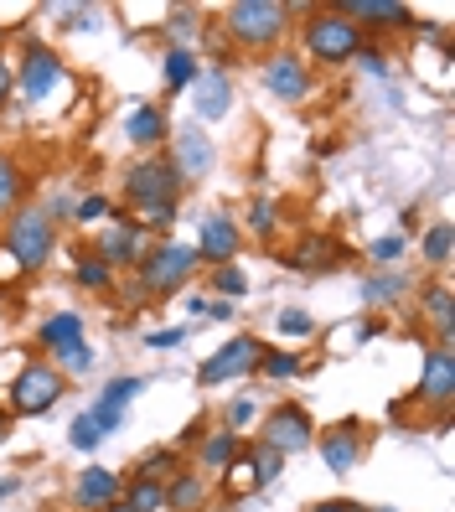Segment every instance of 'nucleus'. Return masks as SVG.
Returning <instances> with one entry per match:
<instances>
[{"label":"nucleus","instance_id":"14","mask_svg":"<svg viewBox=\"0 0 455 512\" xmlns=\"http://www.w3.org/2000/svg\"><path fill=\"white\" fill-rule=\"evenodd\" d=\"M238 249H244V228L228 213H207L197 223V259H207L212 269L218 264H238Z\"/></svg>","mask_w":455,"mask_h":512},{"label":"nucleus","instance_id":"15","mask_svg":"<svg viewBox=\"0 0 455 512\" xmlns=\"http://www.w3.org/2000/svg\"><path fill=\"white\" fill-rule=\"evenodd\" d=\"M347 21H357V26H373V32H414V11L409 6H399V0H342L337 6Z\"/></svg>","mask_w":455,"mask_h":512},{"label":"nucleus","instance_id":"17","mask_svg":"<svg viewBox=\"0 0 455 512\" xmlns=\"http://www.w3.org/2000/svg\"><path fill=\"white\" fill-rule=\"evenodd\" d=\"M119 492H125V476L109 471V466H88V471H78V481H73V507H78V512H104Z\"/></svg>","mask_w":455,"mask_h":512},{"label":"nucleus","instance_id":"42","mask_svg":"<svg viewBox=\"0 0 455 512\" xmlns=\"http://www.w3.org/2000/svg\"><path fill=\"white\" fill-rule=\"evenodd\" d=\"M11 104H16V63L0 52V114H6Z\"/></svg>","mask_w":455,"mask_h":512},{"label":"nucleus","instance_id":"6","mask_svg":"<svg viewBox=\"0 0 455 512\" xmlns=\"http://www.w3.org/2000/svg\"><path fill=\"white\" fill-rule=\"evenodd\" d=\"M68 394V378L57 373L52 363H26L16 378H11V388H6V409H11V419L21 414V419H37V414H47V409H57V399Z\"/></svg>","mask_w":455,"mask_h":512},{"label":"nucleus","instance_id":"32","mask_svg":"<svg viewBox=\"0 0 455 512\" xmlns=\"http://www.w3.org/2000/svg\"><path fill=\"white\" fill-rule=\"evenodd\" d=\"M176 471H181V450H171V445L145 450L140 466H135V476H140V481H161V487H166V481H171Z\"/></svg>","mask_w":455,"mask_h":512},{"label":"nucleus","instance_id":"41","mask_svg":"<svg viewBox=\"0 0 455 512\" xmlns=\"http://www.w3.org/2000/svg\"><path fill=\"white\" fill-rule=\"evenodd\" d=\"M73 218H78L83 228H88V223H104V218H109V197H104V192L78 197V202H73Z\"/></svg>","mask_w":455,"mask_h":512},{"label":"nucleus","instance_id":"22","mask_svg":"<svg viewBox=\"0 0 455 512\" xmlns=\"http://www.w3.org/2000/svg\"><path fill=\"white\" fill-rule=\"evenodd\" d=\"M238 450H244V440H238L233 430H212V435H202L197 440V471L207 476H223L233 461H238Z\"/></svg>","mask_w":455,"mask_h":512},{"label":"nucleus","instance_id":"11","mask_svg":"<svg viewBox=\"0 0 455 512\" xmlns=\"http://www.w3.org/2000/svg\"><path fill=\"white\" fill-rule=\"evenodd\" d=\"M145 249H150V233L140 223H130V218H109L99 228V238H94V254L114 269V275L119 269H135L145 259Z\"/></svg>","mask_w":455,"mask_h":512},{"label":"nucleus","instance_id":"43","mask_svg":"<svg viewBox=\"0 0 455 512\" xmlns=\"http://www.w3.org/2000/svg\"><path fill=\"white\" fill-rule=\"evenodd\" d=\"M88 419H94V425L104 430V435H114V430H125V414H119V409H109V404H88Z\"/></svg>","mask_w":455,"mask_h":512},{"label":"nucleus","instance_id":"28","mask_svg":"<svg viewBox=\"0 0 455 512\" xmlns=\"http://www.w3.org/2000/svg\"><path fill=\"white\" fill-rule=\"evenodd\" d=\"M197 73H202V68H197V57H192L187 47H171V52L161 57V83H166V94H181V88H192Z\"/></svg>","mask_w":455,"mask_h":512},{"label":"nucleus","instance_id":"48","mask_svg":"<svg viewBox=\"0 0 455 512\" xmlns=\"http://www.w3.org/2000/svg\"><path fill=\"white\" fill-rule=\"evenodd\" d=\"M202 316H207V321H233V300H218V295H207Z\"/></svg>","mask_w":455,"mask_h":512},{"label":"nucleus","instance_id":"52","mask_svg":"<svg viewBox=\"0 0 455 512\" xmlns=\"http://www.w3.org/2000/svg\"><path fill=\"white\" fill-rule=\"evenodd\" d=\"M21 492V476H11V471H0V502L6 497H16Z\"/></svg>","mask_w":455,"mask_h":512},{"label":"nucleus","instance_id":"30","mask_svg":"<svg viewBox=\"0 0 455 512\" xmlns=\"http://www.w3.org/2000/svg\"><path fill=\"white\" fill-rule=\"evenodd\" d=\"M94 342H88V337H78V342H68V347H57V352H47V363L57 368V373H63V378H78V373H88V368H94Z\"/></svg>","mask_w":455,"mask_h":512},{"label":"nucleus","instance_id":"53","mask_svg":"<svg viewBox=\"0 0 455 512\" xmlns=\"http://www.w3.org/2000/svg\"><path fill=\"white\" fill-rule=\"evenodd\" d=\"M6 440H11V409L0 404V445H6Z\"/></svg>","mask_w":455,"mask_h":512},{"label":"nucleus","instance_id":"54","mask_svg":"<svg viewBox=\"0 0 455 512\" xmlns=\"http://www.w3.org/2000/svg\"><path fill=\"white\" fill-rule=\"evenodd\" d=\"M104 512H135V507H130V502H125V497H114V502H109V507H104Z\"/></svg>","mask_w":455,"mask_h":512},{"label":"nucleus","instance_id":"49","mask_svg":"<svg viewBox=\"0 0 455 512\" xmlns=\"http://www.w3.org/2000/svg\"><path fill=\"white\" fill-rule=\"evenodd\" d=\"M166 26H171V32H181V37H192V26H197V16H192V11H187V6H176V11H171V21H166Z\"/></svg>","mask_w":455,"mask_h":512},{"label":"nucleus","instance_id":"45","mask_svg":"<svg viewBox=\"0 0 455 512\" xmlns=\"http://www.w3.org/2000/svg\"><path fill=\"white\" fill-rule=\"evenodd\" d=\"M357 63L368 68V73H378V78H383V73H388V52H383V47H368V42H362V52H357Z\"/></svg>","mask_w":455,"mask_h":512},{"label":"nucleus","instance_id":"16","mask_svg":"<svg viewBox=\"0 0 455 512\" xmlns=\"http://www.w3.org/2000/svg\"><path fill=\"white\" fill-rule=\"evenodd\" d=\"M311 445L321 450L326 471H337V476L357 471V461H362V435H357V425H352V419H347V425H331L326 435L316 430V440H311Z\"/></svg>","mask_w":455,"mask_h":512},{"label":"nucleus","instance_id":"40","mask_svg":"<svg viewBox=\"0 0 455 512\" xmlns=\"http://www.w3.org/2000/svg\"><path fill=\"white\" fill-rule=\"evenodd\" d=\"M68 440H73V450H94L99 440H104V430L88 419V409L83 414H73V425H68Z\"/></svg>","mask_w":455,"mask_h":512},{"label":"nucleus","instance_id":"37","mask_svg":"<svg viewBox=\"0 0 455 512\" xmlns=\"http://www.w3.org/2000/svg\"><path fill=\"white\" fill-rule=\"evenodd\" d=\"M212 295L218 300H244L249 295V275L238 264H218L212 269Z\"/></svg>","mask_w":455,"mask_h":512},{"label":"nucleus","instance_id":"29","mask_svg":"<svg viewBox=\"0 0 455 512\" xmlns=\"http://www.w3.org/2000/svg\"><path fill=\"white\" fill-rule=\"evenodd\" d=\"M238 228H244V238L254 233L259 244H269V238L280 233V207L269 202V197H254V202L244 207V223H238Z\"/></svg>","mask_w":455,"mask_h":512},{"label":"nucleus","instance_id":"19","mask_svg":"<svg viewBox=\"0 0 455 512\" xmlns=\"http://www.w3.org/2000/svg\"><path fill=\"white\" fill-rule=\"evenodd\" d=\"M419 321H430L435 326V347H450L455 337V295H450V280H430L419 290Z\"/></svg>","mask_w":455,"mask_h":512},{"label":"nucleus","instance_id":"33","mask_svg":"<svg viewBox=\"0 0 455 512\" xmlns=\"http://www.w3.org/2000/svg\"><path fill=\"white\" fill-rule=\"evenodd\" d=\"M73 280H78L83 290H114V280H119V275H114V269H109L94 249H88V254H78V259H73Z\"/></svg>","mask_w":455,"mask_h":512},{"label":"nucleus","instance_id":"5","mask_svg":"<svg viewBox=\"0 0 455 512\" xmlns=\"http://www.w3.org/2000/svg\"><path fill=\"white\" fill-rule=\"evenodd\" d=\"M197 249L192 244H176V238H156V244L145 249V259L135 264V285H140V295H156V300H166V295H176V290H187V280L197 275Z\"/></svg>","mask_w":455,"mask_h":512},{"label":"nucleus","instance_id":"9","mask_svg":"<svg viewBox=\"0 0 455 512\" xmlns=\"http://www.w3.org/2000/svg\"><path fill=\"white\" fill-rule=\"evenodd\" d=\"M311 440H316V425H311V414L300 409L295 399L275 404L259 419V445L280 450V456H300V450H311Z\"/></svg>","mask_w":455,"mask_h":512},{"label":"nucleus","instance_id":"1","mask_svg":"<svg viewBox=\"0 0 455 512\" xmlns=\"http://www.w3.org/2000/svg\"><path fill=\"white\" fill-rule=\"evenodd\" d=\"M57 254V218L47 213V202H21L6 218V259L16 269H47Z\"/></svg>","mask_w":455,"mask_h":512},{"label":"nucleus","instance_id":"35","mask_svg":"<svg viewBox=\"0 0 455 512\" xmlns=\"http://www.w3.org/2000/svg\"><path fill=\"white\" fill-rule=\"evenodd\" d=\"M140 394H145V378H140V373H119V378H109V383H104L99 404H109V409H119V414H125V409H130Z\"/></svg>","mask_w":455,"mask_h":512},{"label":"nucleus","instance_id":"10","mask_svg":"<svg viewBox=\"0 0 455 512\" xmlns=\"http://www.w3.org/2000/svg\"><path fill=\"white\" fill-rule=\"evenodd\" d=\"M259 357H264V342H259V337H249V331H244V337H228V342L197 368V383H202V388H218V383H233V378H249V373L259 368Z\"/></svg>","mask_w":455,"mask_h":512},{"label":"nucleus","instance_id":"34","mask_svg":"<svg viewBox=\"0 0 455 512\" xmlns=\"http://www.w3.org/2000/svg\"><path fill=\"white\" fill-rule=\"evenodd\" d=\"M300 368H306V363H300V352H285V347H264V357H259V378H269V383H285V378H295Z\"/></svg>","mask_w":455,"mask_h":512},{"label":"nucleus","instance_id":"2","mask_svg":"<svg viewBox=\"0 0 455 512\" xmlns=\"http://www.w3.org/2000/svg\"><path fill=\"white\" fill-rule=\"evenodd\" d=\"M300 42H306V63L337 68L362 52V26L347 21L337 6H311L306 21H300Z\"/></svg>","mask_w":455,"mask_h":512},{"label":"nucleus","instance_id":"51","mask_svg":"<svg viewBox=\"0 0 455 512\" xmlns=\"http://www.w3.org/2000/svg\"><path fill=\"white\" fill-rule=\"evenodd\" d=\"M306 512H357V502H337V497H331V502H311Z\"/></svg>","mask_w":455,"mask_h":512},{"label":"nucleus","instance_id":"44","mask_svg":"<svg viewBox=\"0 0 455 512\" xmlns=\"http://www.w3.org/2000/svg\"><path fill=\"white\" fill-rule=\"evenodd\" d=\"M404 233H383V238H373V259H383V264H393V259H404Z\"/></svg>","mask_w":455,"mask_h":512},{"label":"nucleus","instance_id":"7","mask_svg":"<svg viewBox=\"0 0 455 512\" xmlns=\"http://www.w3.org/2000/svg\"><path fill=\"white\" fill-rule=\"evenodd\" d=\"M63 83H68V63H63V57H57L47 42L32 37V42H26V52H21V63H16V94L37 109V104H47Z\"/></svg>","mask_w":455,"mask_h":512},{"label":"nucleus","instance_id":"39","mask_svg":"<svg viewBox=\"0 0 455 512\" xmlns=\"http://www.w3.org/2000/svg\"><path fill=\"white\" fill-rule=\"evenodd\" d=\"M254 414H259V404H254L249 394H238V399H228V409H223V430H233V435H244V430L254 425Z\"/></svg>","mask_w":455,"mask_h":512},{"label":"nucleus","instance_id":"36","mask_svg":"<svg viewBox=\"0 0 455 512\" xmlns=\"http://www.w3.org/2000/svg\"><path fill=\"white\" fill-rule=\"evenodd\" d=\"M119 497H125L135 512H161V502H166V487H161V481H140V476H130V487L119 492Z\"/></svg>","mask_w":455,"mask_h":512},{"label":"nucleus","instance_id":"3","mask_svg":"<svg viewBox=\"0 0 455 512\" xmlns=\"http://www.w3.org/2000/svg\"><path fill=\"white\" fill-rule=\"evenodd\" d=\"M181 192H187V182H181V171H176V161L166 156V150H150V156H140L125 171V202L140 218L161 213V207H181Z\"/></svg>","mask_w":455,"mask_h":512},{"label":"nucleus","instance_id":"26","mask_svg":"<svg viewBox=\"0 0 455 512\" xmlns=\"http://www.w3.org/2000/svg\"><path fill=\"white\" fill-rule=\"evenodd\" d=\"M21 202H26V171H21L16 156L0 150V218H11Z\"/></svg>","mask_w":455,"mask_h":512},{"label":"nucleus","instance_id":"27","mask_svg":"<svg viewBox=\"0 0 455 512\" xmlns=\"http://www.w3.org/2000/svg\"><path fill=\"white\" fill-rule=\"evenodd\" d=\"M244 466H249V487L259 492V487H269V481H280V471H285V456L280 450H269V445H249L244 450Z\"/></svg>","mask_w":455,"mask_h":512},{"label":"nucleus","instance_id":"31","mask_svg":"<svg viewBox=\"0 0 455 512\" xmlns=\"http://www.w3.org/2000/svg\"><path fill=\"white\" fill-rule=\"evenodd\" d=\"M450 249H455V228L450 223H430L419 238V259L430 264V269H445L450 264Z\"/></svg>","mask_w":455,"mask_h":512},{"label":"nucleus","instance_id":"12","mask_svg":"<svg viewBox=\"0 0 455 512\" xmlns=\"http://www.w3.org/2000/svg\"><path fill=\"white\" fill-rule=\"evenodd\" d=\"M166 156L176 161V171H181V182H207L212 176V166H218V150H212V140H207V130L202 125H181V130H171V150Z\"/></svg>","mask_w":455,"mask_h":512},{"label":"nucleus","instance_id":"4","mask_svg":"<svg viewBox=\"0 0 455 512\" xmlns=\"http://www.w3.org/2000/svg\"><path fill=\"white\" fill-rule=\"evenodd\" d=\"M223 32L249 52H275L290 32V6L285 0H233L223 11Z\"/></svg>","mask_w":455,"mask_h":512},{"label":"nucleus","instance_id":"46","mask_svg":"<svg viewBox=\"0 0 455 512\" xmlns=\"http://www.w3.org/2000/svg\"><path fill=\"white\" fill-rule=\"evenodd\" d=\"M145 342L156 347V352H166V347H181V342H187V331H181V326H166V331H150Z\"/></svg>","mask_w":455,"mask_h":512},{"label":"nucleus","instance_id":"38","mask_svg":"<svg viewBox=\"0 0 455 512\" xmlns=\"http://www.w3.org/2000/svg\"><path fill=\"white\" fill-rule=\"evenodd\" d=\"M275 326H280V337H295V342L316 337V316H311L306 306H285V311L275 316Z\"/></svg>","mask_w":455,"mask_h":512},{"label":"nucleus","instance_id":"8","mask_svg":"<svg viewBox=\"0 0 455 512\" xmlns=\"http://www.w3.org/2000/svg\"><path fill=\"white\" fill-rule=\"evenodd\" d=\"M259 78H264V88H269V99H280V104H306L311 88H316L311 63H306V57H295V52H285V47L264 52Z\"/></svg>","mask_w":455,"mask_h":512},{"label":"nucleus","instance_id":"24","mask_svg":"<svg viewBox=\"0 0 455 512\" xmlns=\"http://www.w3.org/2000/svg\"><path fill=\"white\" fill-rule=\"evenodd\" d=\"M78 337H88V321H83V311H52V316L37 326V342H42L47 352L68 347V342H78Z\"/></svg>","mask_w":455,"mask_h":512},{"label":"nucleus","instance_id":"55","mask_svg":"<svg viewBox=\"0 0 455 512\" xmlns=\"http://www.w3.org/2000/svg\"><path fill=\"white\" fill-rule=\"evenodd\" d=\"M357 512H393V507H357Z\"/></svg>","mask_w":455,"mask_h":512},{"label":"nucleus","instance_id":"23","mask_svg":"<svg viewBox=\"0 0 455 512\" xmlns=\"http://www.w3.org/2000/svg\"><path fill=\"white\" fill-rule=\"evenodd\" d=\"M337 259H342V244L337 238H306L295 254H290V269H300V275H326V269H337Z\"/></svg>","mask_w":455,"mask_h":512},{"label":"nucleus","instance_id":"47","mask_svg":"<svg viewBox=\"0 0 455 512\" xmlns=\"http://www.w3.org/2000/svg\"><path fill=\"white\" fill-rule=\"evenodd\" d=\"M68 16H73V21H68L73 32H99V11H94V6H73Z\"/></svg>","mask_w":455,"mask_h":512},{"label":"nucleus","instance_id":"13","mask_svg":"<svg viewBox=\"0 0 455 512\" xmlns=\"http://www.w3.org/2000/svg\"><path fill=\"white\" fill-rule=\"evenodd\" d=\"M419 404L450 414L455 404V347H430L419 363Z\"/></svg>","mask_w":455,"mask_h":512},{"label":"nucleus","instance_id":"20","mask_svg":"<svg viewBox=\"0 0 455 512\" xmlns=\"http://www.w3.org/2000/svg\"><path fill=\"white\" fill-rule=\"evenodd\" d=\"M192 99H197V119H218L233 109V83H228V73L223 68H212V73H197L192 78Z\"/></svg>","mask_w":455,"mask_h":512},{"label":"nucleus","instance_id":"18","mask_svg":"<svg viewBox=\"0 0 455 512\" xmlns=\"http://www.w3.org/2000/svg\"><path fill=\"white\" fill-rule=\"evenodd\" d=\"M125 140H130V145H140L145 156H150V150H161V145L171 140V119L161 114V104L135 99V104H130V114H125Z\"/></svg>","mask_w":455,"mask_h":512},{"label":"nucleus","instance_id":"25","mask_svg":"<svg viewBox=\"0 0 455 512\" xmlns=\"http://www.w3.org/2000/svg\"><path fill=\"white\" fill-rule=\"evenodd\" d=\"M409 290V275H399V269H378V275H368L357 285V295H362V306H393Z\"/></svg>","mask_w":455,"mask_h":512},{"label":"nucleus","instance_id":"21","mask_svg":"<svg viewBox=\"0 0 455 512\" xmlns=\"http://www.w3.org/2000/svg\"><path fill=\"white\" fill-rule=\"evenodd\" d=\"M207 492H212V481H207L202 471H187V466H181V471L166 481L161 512H202V507H207Z\"/></svg>","mask_w":455,"mask_h":512},{"label":"nucleus","instance_id":"56","mask_svg":"<svg viewBox=\"0 0 455 512\" xmlns=\"http://www.w3.org/2000/svg\"><path fill=\"white\" fill-rule=\"evenodd\" d=\"M0 42H6V21H0Z\"/></svg>","mask_w":455,"mask_h":512},{"label":"nucleus","instance_id":"50","mask_svg":"<svg viewBox=\"0 0 455 512\" xmlns=\"http://www.w3.org/2000/svg\"><path fill=\"white\" fill-rule=\"evenodd\" d=\"M378 331H383V321H373V316H362V321H357V342H373Z\"/></svg>","mask_w":455,"mask_h":512}]
</instances>
